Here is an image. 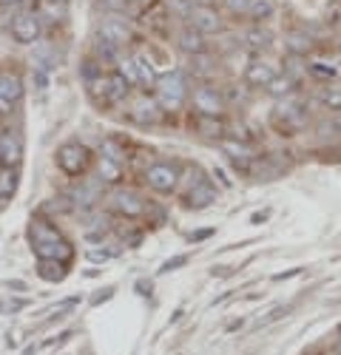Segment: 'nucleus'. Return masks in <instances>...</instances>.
<instances>
[{"label":"nucleus","instance_id":"obj_27","mask_svg":"<svg viewBox=\"0 0 341 355\" xmlns=\"http://www.w3.org/2000/svg\"><path fill=\"white\" fill-rule=\"evenodd\" d=\"M94 165H97V180H100L103 185H111V188L123 185V180H125V168H123V165L111 162V159H105V157H97Z\"/></svg>","mask_w":341,"mask_h":355},{"label":"nucleus","instance_id":"obj_48","mask_svg":"<svg viewBox=\"0 0 341 355\" xmlns=\"http://www.w3.org/2000/svg\"><path fill=\"white\" fill-rule=\"evenodd\" d=\"M111 295H114V287H105L100 295H94L91 304H103V302H108V299H111Z\"/></svg>","mask_w":341,"mask_h":355},{"label":"nucleus","instance_id":"obj_53","mask_svg":"<svg viewBox=\"0 0 341 355\" xmlns=\"http://www.w3.org/2000/svg\"><path fill=\"white\" fill-rule=\"evenodd\" d=\"M211 233H213V230H199V233H193V236H191V242H202V239H208Z\"/></svg>","mask_w":341,"mask_h":355},{"label":"nucleus","instance_id":"obj_31","mask_svg":"<svg viewBox=\"0 0 341 355\" xmlns=\"http://www.w3.org/2000/svg\"><path fill=\"white\" fill-rule=\"evenodd\" d=\"M20 188V168H0V202H6Z\"/></svg>","mask_w":341,"mask_h":355},{"label":"nucleus","instance_id":"obj_6","mask_svg":"<svg viewBox=\"0 0 341 355\" xmlns=\"http://www.w3.org/2000/svg\"><path fill=\"white\" fill-rule=\"evenodd\" d=\"M191 111L193 114H202V116H225V94L222 88H216L213 83H196L191 88Z\"/></svg>","mask_w":341,"mask_h":355},{"label":"nucleus","instance_id":"obj_13","mask_svg":"<svg viewBox=\"0 0 341 355\" xmlns=\"http://www.w3.org/2000/svg\"><path fill=\"white\" fill-rule=\"evenodd\" d=\"M219 199V188L213 180H208V176H202L196 185H191L185 193H182V202L188 211H205L211 208V205Z\"/></svg>","mask_w":341,"mask_h":355},{"label":"nucleus","instance_id":"obj_28","mask_svg":"<svg viewBox=\"0 0 341 355\" xmlns=\"http://www.w3.org/2000/svg\"><path fill=\"white\" fill-rule=\"evenodd\" d=\"M37 276L49 284H60L69 276V261H51V259H37Z\"/></svg>","mask_w":341,"mask_h":355},{"label":"nucleus","instance_id":"obj_23","mask_svg":"<svg viewBox=\"0 0 341 355\" xmlns=\"http://www.w3.org/2000/svg\"><path fill=\"white\" fill-rule=\"evenodd\" d=\"M134 60H137V71H139V92L142 94H154L157 80H159V71H157L154 60H151L146 51H137Z\"/></svg>","mask_w":341,"mask_h":355},{"label":"nucleus","instance_id":"obj_55","mask_svg":"<svg viewBox=\"0 0 341 355\" xmlns=\"http://www.w3.org/2000/svg\"><path fill=\"white\" fill-rule=\"evenodd\" d=\"M6 284H9L12 290H26V284H23V282H17V279H15V282H6Z\"/></svg>","mask_w":341,"mask_h":355},{"label":"nucleus","instance_id":"obj_50","mask_svg":"<svg viewBox=\"0 0 341 355\" xmlns=\"http://www.w3.org/2000/svg\"><path fill=\"white\" fill-rule=\"evenodd\" d=\"M268 216H270V211H259V214H253V216H250V225H262Z\"/></svg>","mask_w":341,"mask_h":355},{"label":"nucleus","instance_id":"obj_7","mask_svg":"<svg viewBox=\"0 0 341 355\" xmlns=\"http://www.w3.org/2000/svg\"><path fill=\"white\" fill-rule=\"evenodd\" d=\"M304 69L307 77L316 83H338L341 80V57L338 54H324V51H313L304 57Z\"/></svg>","mask_w":341,"mask_h":355},{"label":"nucleus","instance_id":"obj_4","mask_svg":"<svg viewBox=\"0 0 341 355\" xmlns=\"http://www.w3.org/2000/svg\"><path fill=\"white\" fill-rule=\"evenodd\" d=\"M180 180H182V171L177 162H151L146 171H142V182L159 196L177 193Z\"/></svg>","mask_w":341,"mask_h":355},{"label":"nucleus","instance_id":"obj_60","mask_svg":"<svg viewBox=\"0 0 341 355\" xmlns=\"http://www.w3.org/2000/svg\"><path fill=\"white\" fill-rule=\"evenodd\" d=\"M327 355H338V352H327Z\"/></svg>","mask_w":341,"mask_h":355},{"label":"nucleus","instance_id":"obj_19","mask_svg":"<svg viewBox=\"0 0 341 355\" xmlns=\"http://www.w3.org/2000/svg\"><path fill=\"white\" fill-rule=\"evenodd\" d=\"M193 131L205 139L222 142L227 137V125H225V116H202V114H193Z\"/></svg>","mask_w":341,"mask_h":355},{"label":"nucleus","instance_id":"obj_39","mask_svg":"<svg viewBox=\"0 0 341 355\" xmlns=\"http://www.w3.org/2000/svg\"><path fill=\"white\" fill-rule=\"evenodd\" d=\"M222 94H225V103H227V105H236V103L242 105V103L247 100V88H245V85H225Z\"/></svg>","mask_w":341,"mask_h":355},{"label":"nucleus","instance_id":"obj_44","mask_svg":"<svg viewBox=\"0 0 341 355\" xmlns=\"http://www.w3.org/2000/svg\"><path fill=\"white\" fill-rule=\"evenodd\" d=\"M304 273V268H293V270H284V273H276L273 276V282H284V279H296V276H301Z\"/></svg>","mask_w":341,"mask_h":355},{"label":"nucleus","instance_id":"obj_56","mask_svg":"<svg viewBox=\"0 0 341 355\" xmlns=\"http://www.w3.org/2000/svg\"><path fill=\"white\" fill-rule=\"evenodd\" d=\"M335 352H338V355H341V341H338V347H335Z\"/></svg>","mask_w":341,"mask_h":355},{"label":"nucleus","instance_id":"obj_51","mask_svg":"<svg viewBox=\"0 0 341 355\" xmlns=\"http://www.w3.org/2000/svg\"><path fill=\"white\" fill-rule=\"evenodd\" d=\"M12 108H15L12 103H6L3 97H0V116H9V114H12Z\"/></svg>","mask_w":341,"mask_h":355},{"label":"nucleus","instance_id":"obj_43","mask_svg":"<svg viewBox=\"0 0 341 355\" xmlns=\"http://www.w3.org/2000/svg\"><path fill=\"white\" fill-rule=\"evenodd\" d=\"M100 6L105 12H111V15H117V12H123L128 6V0H100Z\"/></svg>","mask_w":341,"mask_h":355},{"label":"nucleus","instance_id":"obj_5","mask_svg":"<svg viewBox=\"0 0 341 355\" xmlns=\"http://www.w3.org/2000/svg\"><path fill=\"white\" fill-rule=\"evenodd\" d=\"M105 208L114 214V216H120V219H139V216H146V199H142L134 188H123L117 185L108 196H105Z\"/></svg>","mask_w":341,"mask_h":355},{"label":"nucleus","instance_id":"obj_30","mask_svg":"<svg viewBox=\"0 0 341 355\" xmlns=\"http://www.w3.org/2000/svg\"><path fill=\"white\" fill-rule=\"evenodd\" d=\"M296 88H299V83H296L293 77H288V74H276V77L265 85V92H268V97H273V100H284V97L296 94Z\"/></svg>","mask_w":341,"mask_h":355},{"label":"nucleus","instance_id":"obj_1","mask_svg":"<svg viewBox=\"0 0 341 355\" xmlns=\"http://www.w3.org/2000/svg\"><path fill=\"white\" fill-rule=\"evenodd\" d=\"M310 111H307V103L296 94L284 97V100H276L273 111H270V125L276 134L281 137H296L301 131L310 128Z\"/></svg>","mask_w":341,"mask_h":355},{"label":"nucleus","instance_id":"obj_16","mask_svg":"<svg viewBox=\"0 0 341 355\" xmlns=\"http://www.w3.org/2000/svg\"><path fill=\"white\" fill-rule=\"evenodd\" d=\"M97 37L105 40V43H111V46H117V49H123V46L131 43L134 32H131V26H128L123 17H105V20L97 26Z\"/></svg>","mask_w":341,"mask_h":355},{"label":"nucleus","instance_id":"obj_42","mask_svg":"<svg viewBox=\"0 0 341 355\" xmlns=\"http://www.w3.org/2000/svg\"><path fill=\"white\" fill-rule=\"evenodd\" d=\"M191 6H193V3H191V0H168V12H177V15L182 17V20L188 17Z\"/></svg>","mask_w":341,"mask_h":355},{"label":"nucleus","instance_id":"obj_54","mask_svg":"<svg viewBox=\"0 0 341 355\" xmlns=\"http://www.w3.org/2000/svg\"><path fill=\"white\" fill-rule=\"evenodd\" d=\"M191 3H193V6H213L216 0H191Z\"/></svg>","mask_w":341,"mask_h":355},{"label":"nucleus","instance_id":"obj_45","mask_svg":"<svg viewBox=\"0 0 341 355\" xmlns=\"http://www.w3.org/2000/svg\"><path fill=\"white\" fill-rule=\"evenodd\" d=\"M288 313H290L288 307H276L273 313H268V318H262V324H273V321H279L281 315H288Z\"/></svg>","mask_w":341,"mask_h":355},{"label":"nucleus","instance_id":"obj_3","mask_svg":"<svg viewBox=\"0 0 341 355\" xmlns=\"http://www.w3.org/2000/svg\"><path fill=\"white\" fill-rule=\"evenodd\" d=\"M91 162H94V157L89 154V148H85L82 142H63L60 148H57V154H54V165L60 168L66 176H85L89 173V168H91Z\"/></svg>","mask_w":341,"mask_h":355},{"label":"nucleus","instance_id":"obj_36","mask_svg":"<svg viewBox=\"0 0 341 355\" xmlns=\"http://www.w3.org/2000/svg\"><path fill=\"white\" fill-rule=\"evenodd\" d=\"M123 253V248H117V245H108V248H89V250H85V256H89V261H111V259H117Z\"/></svg>","mask_w":341,"mask_h":355},{"label":"nucleus","instance_id":"obj_40","mask_svg":"<svg viewBox=\"0 0 341 355\" xmlns=\"http://www.w3.org/2000/svg\"><path fill=\"white\" fill-rule=\"evenodd\" d=\"M80 74H82V80H85V83H91V80H97V77H100V74H105V71H103V66L94 60V57H89V60L82 63Z\"/></svg>","mask_w":341,"mask_h":355},{"label":"nucleus","instance_id":"obj_10","mask_svg":"<svg viewBox=\"0 0 341 355\" xmlns=\"http://www.w3.org/2000/svg\"><path fill=\"white\" fill-rule=\"evenodd\" d=\"M219 148H222V154L231 159V165L239 171V173H250V168H253V162H256V157H259V151L250 145V142H245V139H239V137H225L222 142H219Z\"/></svg>","mask_w":341,"mask_h":355},{"label":"nucleus","instance_id":"obj_2","mask_svg":"<svg viewBox=\"0 0 341 355\" xmlns=\"http://www.w3.org/2000/svg\"><path fill=\"white\" fill-rule=\"evenodd\" d=\"M154 97L159 103V108L165 114H180L188 100H191V80L185 69H170L165 74H159L157 88H154Z\"/></svg>","mask_w":341,"mask_h":355},{"label":"nucleus","instance_id":"obj_25","mask_svg":"<svg viewBox=\"0 0 341 355\" xmlns=\"http://www.w3.org/2000/svg\"><path fill=\"white\" fill-rule=\"evenodd\" d=\"M23 94H26L23 77L17 71H12V69L0 71V97H3L6 103H12V105H17L23 100Z\"/></svg>","mask_w":341,"mask_h":355},{"label":"nucleus","instance_id":"obj_26","mask_svg":"<svg viewBox=\"0 0 341 355\" xmlns=\"http://www.w3.org/2000/svg\"><path fill=\"white\" fill-rule=\"evenodd\" d=\"M313 43L316 40L307 35V28H290V32L284 35V49H288V54H293V57L313 54Z\"/></svg>","mask_w":341,"mask_h":355},{"label":"nucleus","instance_id":"obj_12","mask_svg":"<svg viewBox=\"0 0 341 355\" xmlns=\"http://www.w3.org/2000/svg\"><path fill=\"white\" fill-rule=\"evenodd\" d=\"M185 23L205 37L225 32V17H222V12H216V6H191Z\"/></svg>","mask_w":341,"mask_h":355},{"label":"nucleus","instance_id":"obj_32","mask_svg":"<svg viewBox=\"0 0 341 355\" xmlns=\"http://www.w3.org/2000/svg\"><path fill=\"white\" fill-rule=\"evenodd\" d=\"M319 105L327 114H341V85L338 83H327L319 92Z\"/></svg>","mask_w":341,"mask_h":355},{"label":"nucleus","instance_id":"obj_21","mask_svg":"<svg viewBox=\"0 0 341 355\" xmlns=\"http://www.w3.org/2000/svg\"><path fill=\"white\" fill-rule=\"evenodd\" d=\"M242 43H245V49L250 54L262 57V51H268L273 46V32H270V28H265V26H259V23H253L247 32L242 35Z\"/></svg>","mask_w":341,"mask_h":355},{"label":"nucleus","instance_id":"obj_49","mask_svg":"<svg viewBox=\"0 0 341 355\" xmlns=\"http://www.w3.org/2000/svg\"><path fill=\"white\" fill-rule=\"evenodd\" d=\"M35 83H37V88H40V92H43V88H46V85H49L46 69H37V71H35Z\"/></svg>","mask_w":341,"mask_h":355},{"label":"nucleus","instance_id":"obj_58","mask_svg":"<svg viewBox=\"0 0 341 355\" xmlns=\"http://www.w3.org/2000/svg\"><path fill=\"white\" fill-rule=\"evenodd\" d=\"M338 341H341V324H338Z\"/></svg>","mask_w":341,"mask_h":355},{"label":"nucleus","instance_id":"obj_37","mask_svg":"<svg viewBox=\"0 0 341 355\" xmlns=\"http://www.w3.org/2000/svg\"><path fill=\"white\" fill-rule=\"evenodd\" d=\"M40 214H74V205H71V199H69V193H66V196H57V199H51L49 205H43Z\"/></svg>","mask_w":341,"mask_h":355},{"label":"nucleus","instance_id":"obj_35","mask_svg":"<svg viewBox=\"0 0 341 355\" xmlns=\"http://www.w3.org/2000/svg\"><path fill=\"white\" fill-rule=\"evenodd\" d=\"M120 54H123V49H117V46H111V43H105V40H94V60L100 63V66H105V63H117L120 60Z\"/></svg>","mask_w":341,"mask_h":355},{"label":"nucleus","instance_id":"obj_17","mask_svg":"<svg viewBox=\"0 0 341 355\" xmlns=\"http://www.w3.org/2000/svg\"><path fill=\"white\" fill-rule=\"evenodd\" d=\"M276 74H279V69H276L273 60H268V57H253V60L247 63V69H245V85L265 88Z\"/></svg>","mask_w":341,"mask_h":355},{"label":"nucleus","instance_id":"obj_22","mask_svg":"<svg viewBox=\"0 0 341 355\" xmlns=\"http://www.w3.org/2000/svg\"><path fill=\"white\" fill-rule=\"evenodd\" d=\"M216 57L213 54H196V57H188V77H193L196 83H211L216 77Z\"/></svg>","mask_w":341,"mask_h":355},{"label":"nucleus","instance_id":"obj_34","mask_svg":"<svg viewBox=\"0 0 341 355\" xmlns=\"http://www.w3.org/2000/svg\"><path fill=\"white\" fill-rule=\"evenodd\" d=\"M276 15V0H250V6H247V20L253 23H265Z\"/></svg>","mask_w":341,"mask_h":355},{"label":"nucleus","instance_id":"obj_33","mask_svg":"<svg viewBox=\"0 0 341 355\" xmlns=\"http://www.w3.org/2000/svg\"><path fill=\"white\" fill-rule=\"evenodd\" d=\"M114 71H117L120 77H125V83H128L131 88H139V71H137L134 54H120V60L114 63Z\"/></svg>","mask_w":341,"mask_h":355},{"label":"nucleus","instance_id":"obj_24","mask_svg":"<svg viewBox=\"0 0 341 355\" xmlns=\"http://www.w3.org/2000/svg\"><path fill=\"white\" fill-rule=\"evenodd\" d=\"M32 253L37 259H51V261H69L74 259V245L69 239L63 242H49V245H32Z\"/></svg>","mask_w":341,"mask_h":355},{"label":"nucleus","instance_id":"obj_57","mask_svg":"<svg viewBox=\"0 0 341 355\" xmlns=\"http://www.w3.org/2000/svg\"><path fill=\"white\" fill-rule=\"evenodd\" d=\"M137 3H151V0H137Z\"/></svg>","mask_w":341,"mask_h":355},{"label":"nucleus","instance_id":"obj_41","mask_svg":"<svg viewBox=\"0 0 341 355\" xmlns=\"http://www.w3.org/2000/svg\"><path fill=\"white\" fill-rule=\"evenodd\" d=\"M191 261V256L188 253H182V256H174V259H168L162 268H159V273H174V270H180V268H185V264Z\"/></svg>","mask_w":341,"mask_h":355},{"label":"nucleus","instance_id":"obj_9","mask_svg":"<svg viewBox=\"0 0 341 355\" xmlns=\"http://www.w3.org/2000/svg\"><path fill=\"white\" fill-rule=\"evenodd\" d=\"M128 105H131V111H128L131 123H137L139 128H151V125H159L165 120V111L159 108L154 94H142L139 92L137 97L128 100Z\"/></svg>","mask_w":341,"mask_h":355},{"label":"nucleus","instance_id":"obj_29","mask_svg":"<svg viewBox=\"0 0 341 355\" xmlns=\"http://www.w3.org/2000/svg\"><path fill=\"white\" fill-rule=\"evenodd\" d=\"M100 157H105V159H111V162H117V165H128V148H125V142H120L117 137H105L103 142H100Z\"/></svg>","mask_w":341,"mask_h":355},{"label":"nucleus","instance_id":"obj_20","mask_svg":"<svg viewBox=\"0 0 341 355\" xmlns=\"http://www.w3.org/2000/svg\"><path fill=\"white\" fill-rule=\"evenodd\" d=\"M177 46L185 57H196V54H205L208 51V37L205 35H199L196 28H191L188 23L180 28V35H177Z\"/></svg>","mask_w":341,"mask_h":355},{"label":"nucleus","instance_id":"obj_38","mask_svg":"<svg viewBox=\"0 0 341 355\" xmlns=\"http://www.w3.org/2000/svg\"><path fill=\"white\" fill-rule=\"evenodd\" d=\"M247 6H250V0H222V9L227 17H247Z\"/></svg>","mask_w":341,"mask_h":355},{"label":"nucleus","instance_id":"obj_8","mask_svg":"<svg viewBox=\"0 0 341 355\" xmlns=\"http://www.w3.org/2000/svg\"><path fill=\"white\" fill-rule=\"evenodd\" d=\"M9 35L20 46H35L43 35V17L37 12H20L9 20Z\"/></svg>","mask_w":341,"mask_h":355},{"label":"nucleus","instance_id":"obj_52","mask_svg":"<svg viewBox=\"0 0 341 355\" xmlns=\"http://www.w3.org/2000/svg\"><path fill=\"white\" fill-rule=\"evenodd\" d=\"M137 290L139 295H151V282H137Z\"/></svg>","mask_w":341,"mask_h":355},{"label":"nucleus","instance_id":"obj_47","mask_svg":"<svg viewBox=\"0 0 341 355\" xmlns=\"http://www.w3.org/2000/svg\"><path fill=\"white\" fill-rule=\"evenodd\" d=\"M213 180H216V182H219L222 188H231V185H234L231 180H227V173H225L222 168H213Z\"/></svg>","mask_w":341,"mask_h":355},{"label":"nucleus","instance_id":"obj_11","mask_svg":"<svg viewBox=\"0 0 341 355\" xmlns=\"http://www.w3.org/2000/svg\"><path fill=\"white\" fill-rule=\"evenodd\" d=\"M103 191H105V185L97 180V176H94V180H80L69 191V199L74 205V211L89 214V211H97V205L103 202Z\"/></svg>","mask_w":341,"mask_h":355},{"label":"nucleus","instance_id":"obj_59","mask_svg":"<svg viewBox=\"0 0 341 355\" xmlns=\"http://www.w3.org/2000/svg\"><path fill=\"white\" fill-rule=\"evenodd\" d=\"M338 57H341V43H338Z\"/></svg>","mask_w":341,"mask_h":355},{"label":"nucleus","instance_id":"obj_18","mask_svg":"<svg viewBox=\"0 0 341 355\" xmlns=\"http://www.w3.org/2000/svg\"><path fill=\"white\" fill-rule=\"evenodd\" d=\"M131 92H134V88L125 83V77H120L117 71L105 74V108H117V105L128 103Z\"/></svg>","mask_w":341,"mask_h":355},{"label":"nucleus","instance_id":"obj_15","mask_svg":"<svg viewBox=\"0 0 341 355\" xmlns=\"http://www.w3.org/2000/svg\"><path fill=\"white\" fill-rule=\"evenodd\" d=\"M26 236H28V245H49V242H63V239H66L63 230L57 227L51 219H46L43 214L28 222Z\"/></svg>","mask_w":341,"mask_h":355},{"label":"nucleus","instance_id":"obj_14","mask_svg":"<svg viewBox=\"0 0 341 355\" xmlns=\"http://www.w3.org/2000/svg\"><path fill=\"white\" fill-rule=\"evenodd\" d=\"M23 137L15 128H0V168H20Z\"/></svg>","mask_w":341,"mask_h":355},{"label":"nucleus","instance_id":"obj_46","mask_svg":"<svg viewBox=\"0 0 341 355\" xmlns=\"http://www.w3.org/2000/svg\"><path fill=\"white\" fill-rule=\"evenodd\" d=\"M23 3H26V0H0V9H12V12H20L23 9Z\"/></svg>","mask_w":341,"mask_h":355}]
</instances>
